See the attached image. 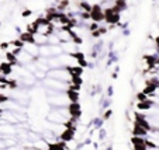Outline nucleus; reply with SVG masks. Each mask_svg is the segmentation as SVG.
<instances>
[{
  "instance_id": "nucleus-1",
  "label": "nucleus",
  "mask_w": 159,
  "mask_h": 150,
  "mask_svg": "<svg viewBox=\"0 0 159 150\" xmlns=\"http://www.w3.org/2000/svg\"><path fill=\"white\" fill-rule=\"evenodd\" d=\"M23 49L25 52H28L30 55H33L34 58H38L39 55V45H37L35 42H23Z\"/></svg>"
},
{
  "instance_id": "nucleus-2",
  "label": "nucleus",
  "mask_w": 159,
  "mask_h": 150,
  "mask_svg": "<svg viewBox=\"0 0 159 150\" xmlns=\"http://www.w3.org/2000/svg\"><path fill=\"white\" fill-rule=\"evenodd\" d=\"M33 42H35L37 45H45L48 44V35H44V34L39 32H33Z\"/></svg>"
},
{
  "instance_id": "nucleus-3",
  "label": "nucleus",
  "mask_w": 159,
  "mask_h": 150,
  "mask_svg": "<svg viewBox=\"0 0 159 150\" xmlns=\"http://www.w3.org/2000/svg\"><path fill=\"white\" fill-rule=\"evenodd\" d=\"M148 131L145 129V128H142L141 125H138V123H135V128H134V135L135 136H147Z\"/></svg>"
},
{
  "instance_id": "nucleus-4",
  "label": "nucleus",
  "mask_w": 159,
  "mask_h": 150,
  "mask_svg": "<svg viewBox=\"0 0 159 150\" xmlns=\"http://www.w3.org/2000/svg\"><path fill=\"white\" fill-rule=\"evenodd\" d=\"M106 136H107V132H106V129H99V139L100 140H104L106 139Z\"/></svg>"
},
{
  "instance_id": "nucleus-5",
  "label": "nucleus",
  "mask_w": 159,
  "mask_h": 150,
  "mask_svg": "<svg viewBox=\"0 0 159 150\" xmlns=\"http://www.w3.org/2000/svg\"><path fill=\"white\" fill-rule=\"evenodd\" d=\"M113 94H114V88H113V86H108V88H107V97H113Z\"/></svg>"
},
{
  "instance_id": "nucleus-6",
  "label": "nucleus",
  "mask_w": 159,
  "mask_h": 150,
  "mask_svg": "<svg viewBox=\"0 0 159 150\" xmlns=\"http://www.w3.org/2000/svg\"><path fill=\"white\" fill-rule=\"evenodd\" d=\"M111 114H113V111H111V109H108V111H106V112H104L103 118H104V119H108V118L111 117Z\"/></svg>"
},
{
  "instance_id": "nucleus-7",
  "label": "nucleus",
  "mask_w": 159,
  "mask_h": 150,
  "mask_svg": "<svg viewBox=\"0 0 159 150\" xmlns=\"http://www.w3.org/2000/svg\"><path fill=\"white\" fill-rule=\"evenodd\" d=\"M134 150H147V149H139V147H134Z\"/></svg>"
}]
</instances>
